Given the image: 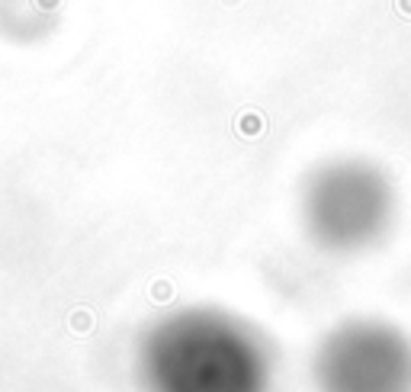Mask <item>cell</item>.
<instances>
[{"mask_svg": "<svg viewBox=\"0 0 411 392\" xmlns=\"http://www.w3.org/2000/svg\"><path fill=\"white\" fill-rule=\"evenodd\" d=\"M315 392H411V335L379 316H350L318 338L308 360Z\"/></svg>", "mask_w": 411, "mask_h": 392, "instance_id": "obj_3", "label": "cell"}, {"mask_svg": "<svg viewBox=\"0 0 411 392\" xmlns=\"http://www.w3.org/2000/svg\"><path fill=\"white\" fill-rule=\"evenodd\" d=\"M141 392H273L277 360L248 318L222 306H180L154 318L135 347Z\"/></svg>", "mask_w": 411, "mask_h": 392, "instance_id": "obj_1", "label": "cell"}, {"mask_svg": "<svg viewBox=\"0 0 411 392\" xmlns=\"http://www.w3.org/2000/svg\"><path fill=\"white\" fill-rule=\"evenodd\" d=\"M398 222V190L389 171L366 158H331L306 177L299 225L331 258L376 251Z\"/></svg>", "mask_w": 411, "mask_h": 392, "instance_id": "obj_2", "label": "cell"}]
</instances>
